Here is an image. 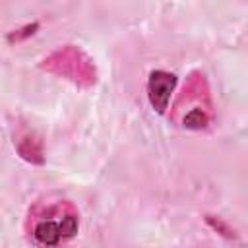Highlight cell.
I'll list each match as a JSON object with an SVG mask.
<instances>
[{"instance_id":"5b68a950","label":"cell","mask_w":248,"mask_h":248,"mask_svg":"<svg viewBox=\"0 0 248 248\" xmlns=\"http://www.w3.org/2000/svg\"><path fill=\"white\" fill-rule=\"evenodd\" d=\"M207 223H209V225H211L213 229L221 231V234H225V236H229V238L232 236V234H231V229H229L227 225H223V223H221L219 219H217V221H213V217H207Z\"/></svg>"},{"instance_id":"277c9868","label":"cell","mask_w":248,"mask_h":248,"mask_svg":"<svg viewBox=\"0 0 248 248\" xmlns=\"http://www.w3.org/2000/svg\"><path fill=\"white\" fill-rule=\"evenodd\" d=\"M60 227H62V234L64 238H70L78 232V217L76 215H64L60 219Z\"/></svg>"},{"instance_id":"6da1fadb","label":"cell","mask_w":248,"mask_h":248,"mask_svg":"<svg viewBox=\"0 0 248 248\" xmlns=\"http://www.w3.org/2000/svg\"><path fill=\"white\" fill-rule=\"evenodd\" d=\"M176 87V76L165 70H153L147 79V99L157 114H165L170 95Z\"/></svg>"},{"instance_id":"8992f818","label":"cell","mask_w":248,"mask_h":248,"mask_svg":"<svg viewBox=\"0 0 248 248\" xmlns=\"http://www.w3.org/2000/svg\"><path fill=\"white\" fill-rule=\"evenodd\" d=\"M35 29H37V23H33V25H27V27H23V29H21V31H23L21 35H10L8 39H10V41H19L21 37H27V35L35 33Z\"/></svg>"},{"instance_id":"7a4b0ae2","label":"cell","mask_w":248,"mask_h":248,"mask_svg":"<svg viewBox=\"0 0 248 248\" xmlns=\"http://www.w3.org/2000/svg\"><path fill=\"white\" fill-rule=\"evenodd\" d=\"M33 236L39 244L43 246H56L64 234H62V227H60V221H41L35 231H33Z\"/></svg>"},{"instance_id":"3957f363","label":"cell","mask_w":248,"mask_h":248,"mask_svg":"<svg viewBox=\"0 0 248 248\" xmlns=\"http://www.w3.org/2000/svg\"><path fill=\"white\" fill-rule=\"evenodd\" d=\"M207 122H209V118L202 108H192L184 116V126L190 128V130H202V128L207 126Z\"/></svg>"}]
</instances>
